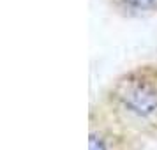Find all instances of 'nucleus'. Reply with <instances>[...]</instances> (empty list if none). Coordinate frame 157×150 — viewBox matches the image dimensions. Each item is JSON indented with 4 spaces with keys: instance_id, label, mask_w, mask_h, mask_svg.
I'll return each instance as SVG.
<instances>
[{
    "instance_id": "nucleus-1",
    "label": "nucleus",
    "mask_w": 157,
    "mask_h": 150,
    "mask_svg": "<svg viewBox=\"0 0 157 150\" xmlns=\"http://www.w3.org/2000/svg\"><path fill=\"white\" fill-rule=\"evenodd\" d=\"M118 95L125 108L138 117L148 118L157 115V88L147 81H125Z\"/></svg>"
},
{
    "instance_id": "nucleus-2",
    "label": "nucleus",
    "mask_w": 157,
    "mask_h": 150,
    "mask_svg": "<svg viewBox=\"0 0 157 150\" xmlns=\"http://www.w3.org/2000/svg\"><path fill=\"white\" fill-rule=\"evenodd\" d=\"M127 6L134 9H155L157 0H124Z\"/></svg>"
},
{
    "instance_id": "nucleus-3",
    "label": "nucleus",
    "mask_w": 157,
    "mask_h": 150,
    "mask_svg": "<svg viewBox=\"0 0 157 150\" xmlns=\"http://www.w3.org/2000/svg\"><path fill=\"white\" fill-rule=\"evenodd\" d=\"M90 150H106V145H104V141L101 138L92 134L90 136Z\"/></svg>"
}]
</instances>
